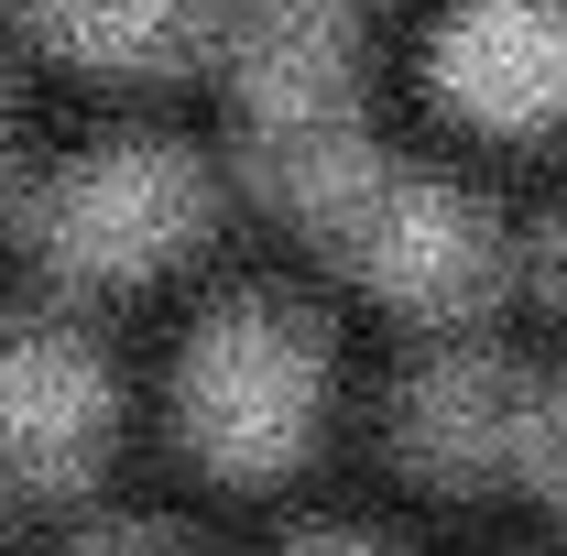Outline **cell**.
<instances>
[{
  "label": "cell",
  "instance_id": "3957f363",
  "mask_svg": "<svg viewBox=\"0 0 567 556\" xmlns=\"http://www.w3.org/2000/svg\"><path fill=\"white\" fill-rule=\"evenodd\" d=\"M328 240H339L382 295H404V306H470V295L502 274L492 218L470 208L447 175H415V164H382Z\"/></svg>",
  "mask_w": 567,
  "mask_h": 556
},
{
  "label": "cell",
  "instance_id": "ba28073f",
  "mask_svg": "<svg viewBox=\"0 0 567 556\" xmlns=\"http://www.w3.org/2000/svg\"><path fill=\"white\" fill-rule=\"evenodd\" d=\"M44 44L66 55H110V66H153L197 44V0H11Z\"/></svg>",
  "mask_w": 567,
  "mask_h": 556
},
{
  "label": "cell",
  "instance_id": "8fae6325",
  "mask_svg": "<svg viewBox=\"0 0 567 556\" xmlns=\"http://www.w3.org/2000/svg\"><path fill=\"white\" fill-rule=\"evenodd\" d=\"M284 556H371V546H350V535H306V546H284Z\"/></svg>",
  "mask_w": 567,
  "mask_h": 556
},
{
  "label": "cell",
  "instance_id": "277c9868",
  "mask_svg": "<svg viewBox=\"0 0 567 556\" xmlns=\"http://www.w3.org/2000/svg\"><path fill=\"white\" fill-rule=\"evenodd\" d=\"M229 87H240V142L350 132V22H339V0H240L229 11Z\"/></svg>",
  "mask_w": 567,
  "mask_h": 556
},
{
  "label": "cell",
  "instance_id": "7a4b0ae2",
  "mask_svg": "<svg viewBox=\"0 0 567 556\" xmlns=\"http://www.w3.org/2000/svg\"><path fill=\"white\" fill-rule=\"evenodd\" d=\"M175 404H186V436L208 447L218 470H262L284 459L306 415H317V328L295 306H218L208 328L186 339V371H175Z\"/></svg>",
  "mask_w": 567,
  "mask_h": 556
},
{
  "label": "cell",
  "instance_id": "5b68a950",
  "mask_svg": "<svg viewBox=\"0 0 567 556\" xmlns=\"http://www.w3.org/2000/svg\"><path fill=\"white\" fill-rule=\"evenodd\" d=\"M99 425H110V382L76 328L55 317L0 328V470L11 481H66L99 447Z\"/></svg>",
  "mask_w": 567,
  "mask_h": 556
},
{
  "label": "cell",
  "instance_id": "52a82bcc",
  "mask_svg": "<svg viewBox=\"0 0 567 556\" xmlns=\"http://www.w3.org/2000/svg\"><path fill=\"white\" fill-rule=\"evenodd\" d=\"M513 404H524V371L492 360V349H425L415 371L393 382V447L415 459V470H447V481H470V470H502V447H513Z\"/></svg>",
  "mask_w": 567,
  "mask_h": 556
},
{
  "label": "cell",
  "instance_id": "9c48e42d",
  "mask_svg": "<svg viewBox=\"0 0 567 556\" xmlns=\"http://www.w3.org/2000/svg\"><path fill=\"white\" fill-rule=\"evenodd\" d=\"M502 470L567 491V371H557V382L524 371V404H513V447H502Z\"/></svg>",
  "mask_w": 567,
  "mask_h": 556
},
{
  "label": "cell",
  "instance_id": "30bf717a",
  "mask_svg": "<svg viewBox=\"0 0 567 556\" xmlns=\"http://www.w3.org/2000/svg\"><path fill=\"white\" fill-rule=\"evenodd\" d=\"M66 556H186V546H175L164 524H87Z\"/></svg>",
  "mask_w": 567,
  "mask_h": 556
},
{
  "label": "cell",
  "instance_id": "7c38bea8",
  "mask_svg": "<svg viewBox=\"0 0 567 556\" xmlns=\"http://www.w3.org/2000/svg\"><path fill=\"white\" fill-rule=\"evenodd\" d=\"M546 274H557V295H567V218L546 229Z\"/></svg>",
  "mask_w": 567,
  "mask_h": 556
},
{
  "label": "cell",
  "instance_id": "6da1fadb",
  "mask_svg": "<svg viewBox=\"0 0 567 556\" xmlns=\"http://www.w3.org/2000/svg\"><path fill=\"white\" fill-rule=\"evenodd\" d=\"M208 208V186H197V164L175 153V142L153 132H121V142H87L66 153L44 186H33V251L55 262V274H142L153 251H175L186 229Z\"/></svg>",
  "mask_w": 567,
  "mask_h": 556
},
{
  "label": "cell",
  "instance_id": "8992f818",
  "mask_svg": "<svg viewBox=\"0 0 567 556\" xmlns=\"http://www.w3.org/2000/svg\"><path fill=\"white\" fill-rule=\"evenodd\" d=\"M436 87L470 121H546L567 99V0H458L436 22Z\"/></svg>",
  "mask_w": 567,
  "mask_h": 556
}]
</instances>
